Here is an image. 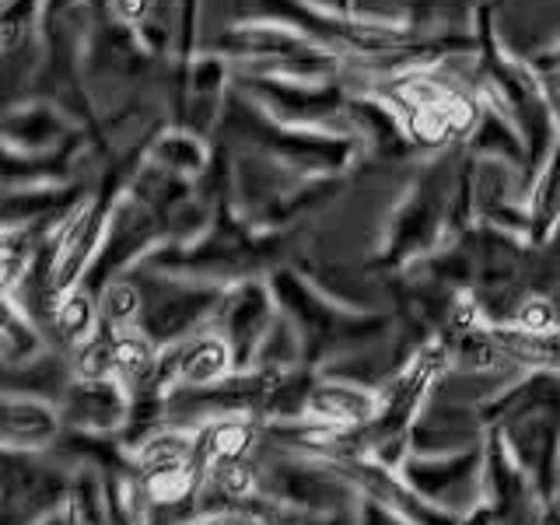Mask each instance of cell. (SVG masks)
<instances>
[{"label": "cell", "instance_id": "30bf717a", "mask_svg": "<svg viewBox=\"0 0 560 525\" xmlns=\"http://www.w3.org/2000/svg\"><path fill=\"white\" fill-rule=\"evenodd\" d=\"M277 315L280 308H277V298L270 291L267 277L242 280V284H232L224 291L210 326H214L228 340V347H232L238 372H249L253 368L256 347L267 337V329L277 323Z\"/></svg>", "mask_w": 560, "mask_h": 525}, {"label": "cell", "instance_id": "7402d4cb", "mask_svg": "<svg viewBox=\"0 0 560 525\" xmlns=\"http://www.w3.org/2000/svg\"><path fill=\"white\" fill-rule=\"evenodd\" d=\"M494 340L518 372H553L560 375V329L557 332H525L515 326H490Z\"/></svg>", "mask_w": 560, "mask_h": 525}, {"label": "cell", "instance_id": "603a6c76", "mask_svg": "<svg viewBox=\"0 0 560 525\" xmlns=\"http://www.w3.org/2000/svg\"><path fill=\"white\" fill-rule=\"evenodd\" d=\"M0 347H4V372H18V368L32 364L49 350V337L32 315L14 302L4 298V329H0Z\"/></svg>", "mask_w": 560, "mask_h": 525}, {"label": "cell", "instance_id": "44dd1931", "mask_svg": "<svg viewBox=\"0 0 560 525\" xmlns=\"http://www.w3.org/2000/svg\"><path fill=\"white\" fill-rule=\"evenodd\" d=\"M525 214H529V245L542 249L560 228V140L536 172L529 200H525Z\"/></svg>", "mask_w": 560, "mask_h": 525}, {"label": "cell", "instance_id": "e0dca14e", "mask_svg": "<svg viewBox=\"0 0 560 525\" xmlns=\"http://www.w3.org/2000/svg\"><path fill=\"white\" fill-rule=\"evenodd\" d=\"M78 133L60 109L46 102L14 105L4 116V151L18 154H49L67 144H74Z\"/></svg>", "mask_w": 560, "mask_h": 525}, {"label": "cell", "instance_id": "3957f363", "mask_svg": "<svg viewBox=\"0 0 560 525\" xmlns=\"http://www.w3.org/2000/svg\"><path fill=\"white\" fill-rule=\"evenodd\" d=\"M267 280L280 315L298 329V337L305 343V364L312 372H323L326 361L343 358L358 347H372L393 332L389 312H364L347 305L291 267H277Z\"/></svg>", "mask_w": 560, "mask_h": 525}, {"label": "cell", "instance_id": "cb8c5ba5", "mask_svg": "<svg viewBox=\"0 0 560 525\" xmlns=\"http://www.w3.org/2000/svg\"><path fill=\"white\" fill-rule=\"evenodd\" d=\"M140 315H144V288L133 273H122L105 284L98 294V326L109 332H127L140 326Z\"/></svg>", "mask_w": 560, "mask_h": 525}, {"label": "cell", "instance_id": "83f0119b", "mask_svg": "<svg viewBox=\"0 0 560 525\" xmlns=\"http://www.w3.org/2000/svg\"><path fill=\"white\" fill-rule=\"evenodd\" d=\"M168 525H262V518L245 512V508H221V512H197V515L172 518Z\"/></svg>", "mask_w": 560, "mask_h": 525}, {"label": "cell", "instance_id": "7a4b0ae2", "mask_svg": "<svg viewBox=\"0 0 560 525\" xmlns=\"http://www.w3.org/2000/svg\"><path fill=\"white\" fill-rule=\"evenodd\" d=\"M284 253L288 232H259L235 214L232 203H224L218 207L207 232L186 242H165L162 249H154L144 259V267L168 277L200 280V284L232 288L242 280L270 277Z\"/></svg>", "mask_w": 560, "mask_h": 525}, {"label": "cell", "instance_id": "52a82bcc", "mask_svg": "<svg viewBox=\"0 0 560 525\" xmlns=\"http://www.w3.org/2000/svg\"><path fill=\"white\" fill-rule=\"evenodd\" d=\"M235 88L249 95L262 113L288 122V127L308 130H347V92L332 81H291V78H267V74H235Z\"/></svg>", "mask_w": 560, "mask_h": 525}, {"label": "cell", "instance_id": "f1b7e54d", "mask_svg": "<svg viewBox=\"0 0 560 525\" xmlns=\"http://www.w3.org/2000/svg\"><path fill=\"white\" fill-rule=\"evenodd\" d=\"M154 0H113V14L119 18L122 25H133L144 32L148 28V18H151Z\"/></svg>", "mask_w": 560, "mask_h": 525}, {"label": "cell", "instance_id": "5b68a950", "mask_svg": "<svg viewBox=\"0 0 560 525\" xmlns=\"http://www.w3.org/2000/svg\"><path fill=\"white\" fill-rule=\"evenodd\" d=\"M459 186V172L445 162H431L420 179L407 189V197L389 214L385 238L378 245L375 267L407 273L417 262H424L438 249H445L452 238V200Z\"/></svg>", "mask_w": 560, "mask_h": 525}, {"label": "cell", "instance_id": "8fae6325", "mask_svg": "<svg viewBox=\"0 0 560 525\" xmlns=\"http://www.w3.org/2000/svg\"><path fill=\"white\" fill-rule=\"evenodd\" d=\"M67 434L81 438H122L133 424V399L109 378H74L60 399Z\"/></svg>", "mask_w": 560, "mask_h": 525}, {"label": "cell", "instance_id": "5bb4252c", "mask_svg": "<svg viewBox=\"0 0 560 525\" xmlns=\"http://www.w3.org/2000/svg\"><path fill=\"white\" fill-rule=\"evenodd\" d=\"M378 410H382L378 385L319 372L305 396L302 420H315V424H329V428H368L378 417Z\"/></svg>", "mask_w": 560, "mask_h": 525}, {"label": "cell", "instance_id": "277c9868", "mask_svg": "<svg viewBox=\"0 0 560 525\" xmlns=\"http://www.w3.org/2000/svg\"><path fill=\"white\" fill-rule=\"evenodd\" d=\"M218 127L245 144V151L262 154L305 179H337L340 172L354 165L361 144L354 137L329 133V130H308V127H288L273 116H267L259 105L242 95L232 84V92L224 98V113Z\"/></svg>", "mask_w": 560, "mask_h": 525}, {"label": "cell", "instance_id": "f546056e", "mask_svg": "<svg viewBox=\"0 0 560 525\" xmlns=\"http://www.w3.org/2000/svg\"><path fill=\"white\" fill-rule=\"evenodd\" d=\"M358 525H410L402 515L389 512V508H382L375 501H364L361 498V512H358Z\"/></svg>", "mask_w": 560, "mask_h": 525}, {"label": "cell", "instance_id": "7c38bea8", "mask_svg": "<svg viewBox=\"0 0 560 525\" xmlns=\"http://www.w3.org/2000/svg\"><path fill=\"white\" fill-rule=\"evenodd\" d=\"M238 364L228 340L214 326H203L200 332L192 337L162 347V393L165 399L172 393H183V389H207V385H218L228 375H235Z\"/></svg>", "mask_w": 560, "mask_h": 525}, {"label": "cell", "instance_id": "484cf974", "mask_svg": "<svg viewBox=\"0 0 560 525\" xmlns=\"http://www.w3.org/2000/svg\"><path fill=\"white\" fill-rule=\"evenodd\" d=\"M504 326H515L525 332H557L560 329V305L547 291H533L515 305L512 319H508Z\"/></svg>", "mask_w": 560, "mask_h": 525}, {"label": "cell", "instance_id": "8992f818", "mask_svg": "<svg viewBox=\"0 0 560 525\" xmlns=\"http://www.w3.org/2000/svg\"><path fill=\"white\" fill-rule=\"evenodd\" d=\"M130 273L140 280V288H144V315H140L137 329L144 332V337H151L158 347H172L192 337V332H200L203 326H210L228 291L218 284H200V280L158 273L144 267V262L133 267Z\"/></svg>", "mask_w": 560, "mask_h": 525}, {"label": "cell", "instance_id": "9c48e42d", "mask_svg": "<svg viewBox=\"0 0 560 525\" xmlns=\"http://www.w3.org/2000/svg\"><path fill=\"white\" fill-rule=\"evenodd\" d=\"M49 455L4 448V525H43L63 512L74 469L57 466Z\"/></svg>", "mask_w": 560, "mask_h": 525}, {"label": "cell", "instance_id": "4dcf8cb0", "mask_svg": "<svg viewBox=\"0 0 560 525\" xmlns=\"http://www.w3.org/2000/svg\"><path fill=\"white\" fill-rule=\"evenodd\" d=\"M557 490H560V487H557Z\"/></svg>", "mask_w": 560, "mask_h": 525}, {"label": "cell", "instance_id": "2e32d148", "mask_svg": "<svg viewBox=\"0 0 560 525\" xmlns=\"http://www.w3.org/2000/svg\"><path fill=\"white\" fill-rule=\"evenodd\" d=\"M60 407L39 396L4 393V448L11 452H52L63 442Z\"/></svg>", "mask_w": 560, "mask_h": 525}, {"label": "cell", "instance_id": "6da1fadb", "mask_svg": "<svg viewBox=\"0 0 560 525\" xmlns=\"http://www.w3.org/2000/svg\"><path fill=\"white\" fill-rule=\"evenodd\" d=\"M480 413L533 480L539 501H550L560 487V375L522 372L480 399Z\"/></svg>", "mask_w": 560, "mask_h": 525}, {"label": "cell", "instance_id": "d6986e66", "mask_svg": "<svg viewBox=\"0 0 560 525\" xmlns=\"http://www.w3.org/2000/svg\"><path fill=\"white\" fill-rule=\"evenodd\" d=\"M466 151H469V158H483V162L515 165V168H522V175H525V162H529V158H525V140H522L518 127L501 109H494V105H487V102H483L477 130H472L466 140Z\"/></svg>", "mask_w": 560, "mask_h": 525}, {"label": "cell", "instance_id": "ba28073f", "mask_svg": "<svg viewBox=\"0 0 560 525\" xmlns=\"http://www.w3.org/2000/svg\"><path fill=\"white\" fill-rule=\"evenodd\" d=\"M483 459H487V442L448 455L410 452L399 472L438 512L469 518L472 512L483 508Z\"/></svg>", "mask_w": 560, "mask_h": 525}, {"label": "cell", "instance_id": "ffe728a7", "mask_svg": "<svg viewBox=\"0 0 560 525\" xmlns=\"http://www.w3.org/2000/svg\"><path fill=\"white\" fill-rule=\"evenodd\" d=\"M144 162L192 183V179H200V175H207L210 151H207L200 133H192L186 127H175V130H162V133L151 137V144L144 148Z\"/></svg>", "mask_w": 560, "mask_h": 525}, {"label": "cell", "instance_id": "d4e9b609", "mask_svg": "<svg viewBox=\"0 0 560 525\" xmlns=\"http://www.w3.org/2000/svg\"><path fill=\"white\" fill-rule=\"evenodd\" d=\"M298 368H308L305 364V343L284 315H277V323L267 329V337H262V343L256 347L249 372L284 375V372H298Z\"/></svg>", "mask_w": 560, "mask_h": 525}, {"label": "cell", "instance_id": "9a60e30c", "mask_svg": "<svg viewBox=\"0 0 560 525\" xmlns=\"http://www.w3.org/2000/svg\"><path fill=\"white\" fill-rule=\"evenodd\" d=\"M228 60H221L218 52L192 60L186 67V78L179 84V105H183V127L192 133H210V127H218L228 98Z\"/></svg>", "mask_w": 560, "mask_h": 525}, {"label": "cell", "instance_id": "ac0fdd59", "mask_svg": "<svg viewBox=\"0 0 560 525\" xmlns=\"http://www.w3.org/2000/svg\"><path fill=\"white\" fill-rule=\"evenodd\" d=\"M347 130L358 140L361 148L385 154V158H402L410 154L413 144L407 130H402V119L389 102L372 98V95H350L347 98Z\"/></svg>", "mask_w": 560, "mask_h": 525}, {"label": "cell", "instance_id": "4316f807", "mask_svg": "<svg viewBox=\"0 0 560 525\" xmlns=\"http://www.w3.org/2000/svg\"><path fill=\"white\" fill-rule=\"evenodd\" d=\"M35 11H39V0H4V18H0V32H4V49L14 52L18 43L28 35V25Z\"/></svg>", "mask_w": 560, "mask_h": 525}, {"label": "cell", "instance_id": "4fadbf2b", "mask_svg": "<svg viewBox=\"0 0 560 525\" xmlns=\"http://www.w3.org/2000/svg\"><path fill=\"white\" fill-rule=\"evenodd\" d=\"M487 442V424L480 413V402H455L434 393V399L417 417L410 431V452L417 455H448L466 452Z\"/></svg>", "mask_w": 560, "mask_h": 525}]
</instances>
